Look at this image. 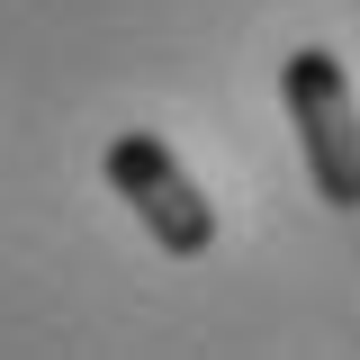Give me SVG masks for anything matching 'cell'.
<instances>
[{
    "label": "cell",
    "instance_id": "obj_1",
    "mask_svg": "<svg viewBox=\"0 0 360 360\" xmlns=\"http://www.w3.org/2000/svg\"><path fill=\"white\" fill-rule=\"evenodd\" d=\"M279 99H288V127H297L315 198H324V207H360V99H352L342 54L297 45L288 72H279Z\"/></svg>",
    "mask_w": 360,
    "mask_h": 360
},
{
    "label": "cell",
    "instance_id": "obj_2",
    "mask_svg": "<svg viewBox=\"0 0 360 360\" xmlns=\"http://www.w3.org/2000/svg\"><path fill=\"white\" fill-rule=\"evenodd\" d=\"M99 172H108V189L144 217V234H153L172 262H198V252L217 243V207H207V189H198V180L180 172V153L162 144V135H144V127L117 135Z\"/></svg>",
    "mask_w": 360,
    "mask_h": 360
}]
</instances>
